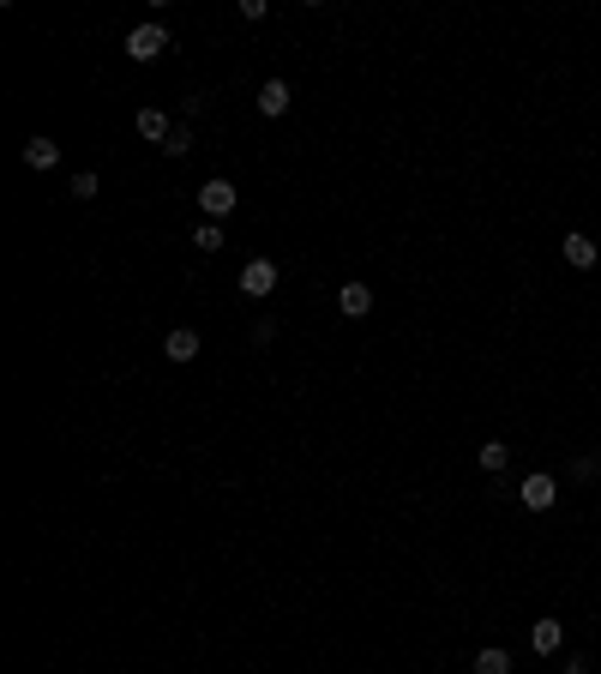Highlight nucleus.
<instances>
[{
	"label": "nucleus",
	"instance_id": "obj_1",
	"mask_svg": "<svg viewBox=\"0 0 601 674\" xmlns=\"http://www.w3.org/2000/svg\"><path fill=\"white\" fill-rule=\"evenodd\" d=\"M235 205H241V193H235V181H205L199 187V211H205V223H223V217H235Z\"/></svg>",
	"mask_w": 601,
	"mask_h": 674
},
{
	"label": "nucleus",
	"instance_id": "obj_2",
	"mask_svg": "<svg viewBox=\"0 0 601 674\" xmlns=\"http://www.w3.org/2000/svg\"><path fill=\"white\" fill-rule=\"evenodd\" d=\"M163 48H169V30H163L157 18H151V25H132V30H127V55H132V60H157Z\"/></svg>",
	"mask_w": 601,
	"mask_h": 674
},
{
	"label": "nucleus",
	"instance_id": "obj_3",
	"mask_svg": "<svg viewBox=\"0 0 601 674\" xmlns=\"http://www.w3.org/2000/svg\"><path fill=\"white\" fill-rule=\"evenodd\" d=\"M271 289H277V259H247V265H241V295L265 302Z\"/></svg>",
	"mask_w": 601,
	"mask_h": 674
},
{
	"label": "nucleus",
	"instance_id": "obj_4",
	"mask_svg": "<svg viewBox=\"0 0 601 674\" xmlns=\"http://www.w3.org/2000/svg\"><path fill=\"white\" fill-rule=\"evenodd\" d=\"M517 494H523V506H530V512H547V506L559 500V482H554L547 470H535V476H523V488H517Z\"/></svg>",
	"mask_w": 601,
	"mask_h": 674
},
{
	"label": "nucleus",
	"instance_id": "obj_5",
	"mask_svg": "<svg viewBox=\"0 0 601 674\" xmlns=\"http://www.w3.org/2000/svg\"><path fill=\"white\" fill-rule=\"evenodd\" d=\"M530 645H535V657H559V645H565V626H559L554 615H542L530 626Z\"/></svg>",
	"mask_w": 601,
	"mask_h": 674
},
{
	"label": "nucleus",
	"instance_id": "obj_6",
	"mask_svg": "<svg viewBox=\"0 0 601 674\" xmlns=\"http://www.w3.org/2000/svg\"><path fill=\"white\" fill-rule=\"evenodd\" d=\"M289 102H295V91L283 85V79H265V85H258V115H289Z\"/></svg>",
	"mask_w": 601,
	"mask_h": 674
},
{
	"label": "nucleus",
	"instance_id": "obj_7",
	"mask_svg": "<svg viewBox=\"0 0 601 674\" xmlns=\"http://www.w3.org/2000/svg\"><path fill=\"white\" fill-rule=\"evenodd\" d=\"M337 307H343L349 319H367V314H373V289L355 277V284H343V289H337Z\"/></svg>",
	"mask_w": 601,
	"mask_h": 674
},
{
	"label": "nucleus",
	"instance_id": "obj_8",
	"mask_svg": "<svg viewBox=\"0 0 601 674\" xmlns=\"http://www.w3.org/2000/svg\"><path fill=\"white\" fill-rule=\"evenodd\" d=\"M163 356H169V361H193V356H199V331H193V326H174L169 337H163Z\"/></svg>",
	"mask_w": 601,
	"mask_h": 674
},
{
	"label": "nucleus",
	"instance_id": "obj_9",
	"mask_svg": "<svg viewBox=\"0 0 601 674\" xmlns=\"http://www.w3.org/2000/svg\"><path fill=\"white\" fill-rule=\"evenodd\" d=\"M132 127H139V139H151V144H157V151H163V139L174 133L163 109H139V115H132Z\"/></svg>",
	"mask_w": 601,
	"mask_h": 674
},
{
	"label": "nucleus",
	"instance_id": "obj_10",
	"mask_svg": "<svg viewBox=\"0 0 601 674\" xmlns=\"http://www.w3.org/2000/svg\"><path fill=\"white\" fill-rule=\"evenodd\" d=\"M60 163V144L55 139H43V133H37V139L25 144V169H55Z\"/></svg>",
	"mask_w": 601,
	"mask_h": 674
},
{
	"label": "nucleus",
	"instance_id": "obj_11",
	"mask_svg": "<svg viewBox=\"0 0 601 674\" xmlns=\"http://www.w3.org/2000/svg\"><path fill=\"white\" fill-rule=\"evenodd\" d=\"M565 265H572V272H589V265H596V241H589V235H565Z\"/></svg>",
	"mask_w": 601,
	"mask_h": 674
},
{
	"label": "nucleus",
	"instance_id": "obj_12",
	"mask_svg": "<svg viewBox=\"0 0 601 674\" xmlns=\"http://www.w3.org/2000/svg\"><path fill=\"white\" fill-rule=\"evenodd\" d=\"M469 674H511V657H505L500 645H487V650H475V662H469Z\"/></svg>",
	"mask_w": 601,
	"mask_h": 674
},
{
	"label": "nucleus",
	"instance_id": "obj_13",
	"mask_svg": "<svg viewBox=\"0 0 601 674\" xmlns=\"http://www.w3.org/2000/svg\"><path fill=\"white\" fill-rule=\"evenodd\" d=\"M505 464H511V452H505L500 440H487V445H481V470H487V476H500Z\"/></svg>",
	"mask_w": 601,
	"mask_h": 674
},
{
	"label": "nucleus",
	"instance_id": "obj_14",
	"mask_svg": "<svg viewBox=\"0 0 601 674\" xmlns=\"http://www.w3.org/2000/svg\"><path fill=\"white\" fill-rule=\"evenodd\" d=\"M97 175H90V169H79V175H72V181H67V193H72V199H97Z\"/></svg>",
	"mask_w": 601,
	"mask_h": 674
},
{
	"label": "nucleus",
	"instance_id": "obj_15",
	"mask_svg": "<svg viewBox=\"0 0 601 674\" xmlns=\"http://www.w3.org/2000/svg\"><path fill=\"white\" fill-rule=\"evenodd\" d=\"M186 151H193V133H186V121H181V127L163 139V157H186Z\"/></svg>",
	"mask_w": 601,
	"mask_h": 674
},
{
	"label": "nucleus",
	"instance_id": "obj_16",
	"mask_svg": "<svg viewBox=\"0 0 601 674\" xmlns=\"http://www.w3.org/2000/svg\"><path fill=\"white\" fill-rule=\"evenodd\" d=\"M193 247H199V253H216V247H223V223H199Z\"/></svg>",
	"mask_w": 601,
	"mask_h": 674
},
{
	"label": "nucleus",
	"instance_id": "obj_17",
	"mask_svg": "<svg viewBox=\"0 0 601 674\" xmlns=\"http://www.w3.org/2000/svg\"><path fill=\"white\" fill-rule=\"evenodd\" d=\"M565 674H589V662L584 657H565Z\"/></svg>",
	"mask_w": 601,
	"mask_h": 674
}]
</instances>
